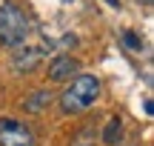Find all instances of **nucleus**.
<instances>
[{
  "instance_id": "1",
  "label": "nucleus",
  "mask_w": 154,
  "mask_h": 146,
  "mask_svg": "<svg viewBox=\"0 0 154 146\" xmlns=\"http://www.w3.org/2000/svg\"><path fill=\"white\" fill-rule=\"evenodd\" d=\"M32 34V23L29 17L17 9L14 3H0V46L6 49H17L26 43V37Z\"/></svg>"
},
{
  "instance_id": "2",
  "label": "nucleus",
  "mask_w": 154,
  "mask_h": 146,
  "mask_svg": "<svg viewBox=\"0 0 154 146\" xmlns=\"http://www.w3.org/2000/svg\"><path fill=\"white\" fill-rule=\"evenodd\" d=\"M97 97H100V80L94 75H77L72 86L60 95V109L66 115H74V112L88 109Z\"/></svg>"
},
{
  "instance_id": "3",
  "label": "nucleus",
  "mask_w": 154,
  "mask_h": 146,
  "mask_svg": "<svg viewBox=\"0 0 154 146\" xmlns=\"http://www.w3.org/2000/svg\"><path fill=\"white\" fill-rule=\"evenodd\" d=\"M34 132L14 118H0V146H34Z\"/></svg>"
},
{
  "instance_id": "4",
  "label": "nucleus",
  "mask_w": 154,
  "mask_h": 146,
  "mask_svg": "<svg viewBox=\"0 0 154 146\" xmlns=\"http://www.w3.org/2000/svg\"><path fill=\"white\" fill-rule=\"evenodd\" d=\"M80 72V66H77L74 57L69 55H57L54 60L49 63V80L51 83H66V80H72V75Z\"/></svg>"
},
{
  "instance_id": "5",
  "label": "nucleus",
  "mask_w": 154,
  "mask_h": 146,
  "mask_svg": "<svg viewBox=\"0 0 154 146\" xmlns=\"http://www.w3.org/2000/svg\"><path fill=\"white\" fill-rule=\"evenodd\" d=\"M40 55H43L40 49H20L14 55V69H17V72H29V69H34L37 60H40Z\"/></svg>"
},
{
  "instance_id": "6",
  "label": "nucleus",
  "mask_w": 154,
  "mask_h": 146,
  "mask_svg": "<svg viewBox=\"0 0 154 146\" xmlns=\"http://www.w3.org/2000/svg\"><path fill=\"white\" fill-rule=\"evenodd\" d=\"M49 103H51V92L37 89V92H32V95L23 100V109H26V112H43Z\"/></svg>"
},
{
  "instance_id": "7",
  "label": "nucleus",
  "mask_w": 154,
  "mask_h": 146,
  "mask_svg": "<svg viewBox=\"0 0 154 146\" xmlns=\"http://www.w3.org/2000/svg\"><path fill=\"white\" fill-rule=\"evenodd\" d=\"M120 138H123V120L120 118H111L109 123H106V129H103V143L106 146H117Z\"/></svg>"
},
{
  "instance_id": "8",
  "label": "nucleus",
  "mask_w": 154,
  "mask_h": 146,
  "mask_svg": "<svg viewBox=\"0 0 154 146\" xmlns=\"http://www.w3.org/2000/svg\"><path fill=\"white\" fill-rule=\"evenodd\" d=\"M123 43H126V49H131V52H143V37H140L134 29H123Z\"/></svg>"
},
{
  "instance_id": "9",
  "label": "nucleus",
  "mask_w": 154,
  "mask_h": 146,
  "mask_svg": "<svg viewBox=\"0 0 154 146\" xmlns=\"http://www.w3.org/2000/svg\"><path fill=\"white\" fill-rule=\"evenodd\" d=\"M72 146H94V138H91V129H83L80 135L72 141Z\"/></svg>"
},
{
  "instance_id": "10",
  "label": "nucleus",
  "mask_w": 154,
  "mask_h": 146,
  "mask_svg": "<svg viewBox=\"0 0 154 146\" xmlns=\"http://www.w3.org/2000/svg\"><path fill=\"white\" fill-rule=\"evenodd\" d=\"M109 6H114V9H120V0H106Z\"/></svg>"
},
{
  "instance_id": "11",
  "label": "nucleus",
  "mask_w": 154,
  "mask_h": 146,
  "mask_svg": "<svg viewBox=\"0 0 154 146\" xmlns=\"http://www.w3.org/2000/svg\"><path fill=\"white\" fill-rule=\"evenodd\" d=\"M137 3H146V6H149V3H154V0H137Z\"/></svg>"
}]
</instances>
